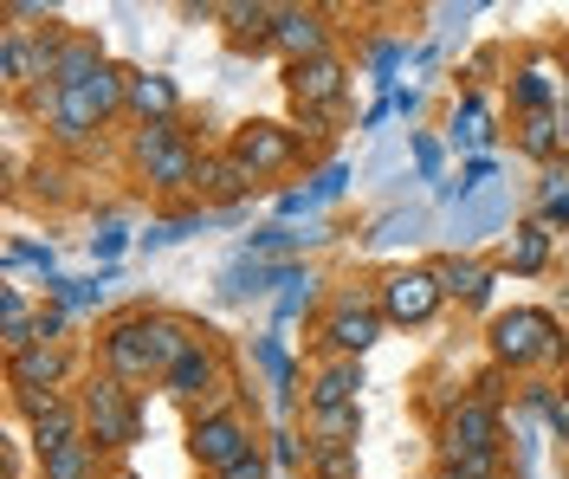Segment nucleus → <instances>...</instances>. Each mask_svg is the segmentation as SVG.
I'll return each mask as SVG.
<instances>
[{"instance_id": "obj_1", "label": "nucleus", "mask_w": 569, "mask_h": 479, "mask_svg": "<svg viewBox=\"0 0 569 479\" xmlns=\"http://www.w3.org/2000/svg\"><path fill=\"white\" fill-rule=\"evenodd\" d=\"M130 162H137L142 182L162 188V194H181V188H194V176H201V156H194V143L181 137L176 123H137Z\"/></svg>"}, {"instance_id": "obj_2", "label": "nucleus", "mask_w": 569, "mask_h": 479, "mask_svg": "<svg viewBox=\"0 0 569 479\" xmlns=\"http://www.w3.org/2000/svg\"><path fill=\"white\" fill-rule=\"evenodd\" d=\"M84 441H98L104 453H123V447H137L142 435V408L137 396L117 382V376H91L84 382Z\"/></svg>"}, {"instance_id": "obj_3", "label": "nucleus", "mask_w": 569, "mask_h": 479, "mask_svg": "<svg viewBox=\"0 0 569 479\" xmlns=\"http://www.w3.org/2000/svg\"><path fill=\"white\" fill-rule=\"evenodd\" d=\"M188 447H194V460H201L208 473H227L233 460L259 453V441H252V421H247V415H233L220 396H208V402L194 408V435H188Z\"/></svg>"}, {"instance_id": "obj_4", "label": "nucleus", "mask_w": 569, "mask_h": 479, "mask_svg": "<svg viewBox=\"0 0 569 479\" xmlns=\"http://www.w3.org/2000/svg\"><path fill=\"white\" fill-rule=\"evenodd\" d=\"M440 467H472L498 479V415L486 402H460L440 428Z\"/></svg>"}, {"instance_id": "obj_5", "label": "nucleus", "mask_w": 569, "mask_h": 479, "mask_svg": "<svg viewBox=\"0 0 569 479\" xmlns=\"http://www.w3.org/2000/svg\"><path fill=\"white\" fill-rule=\"evenodd\" d=\"M492 357L498 363H557L563 337L550 325V311H505L492 325Z\"/></svg>"}, {"instance_id": "obj_6", "label": "nucleus", "mask_w": 569, "mask_h": 479, "mask_svg": "<svg viewBox=\"0 0 569 479\" xmlns=\"http://www.w3.org/2000/svg\"><path fill=\"white\" fill-rule=\"evenodd\" d=\"M20 415L33 421L39 460H52V453H66L71 441H84V408L66 402V396H20Z\"/></svg>"}, {"instance_id": "obj_7", "label": "nucleus", "mask_w": 569, "mask_h": 479, "mask_svg": "<svg viewBox=\"0 0 569 479\" xmlns=\"http://www.w3.org/2000/svg\"><path fill=\"white\" fill-rule=\"evenodd\" d=\"M440 279L433 272H421V266H401V272H389L382 279V318L389 325H427L433 311H440Z\"/></svg>"}, {"instance_id": "obj_8", "label": "nucleus", "mask_w": 569, "mask_h": 479, "mask_svg": "<svg viewBox=\"0 0 569 479\" xmlns=\"http://www.w3.org/2000/svg\"><path fill=\"white\" fill-rule=\"evenodd\" d=\"M104 376L117 382H149L156 376V357H149V318L130 311V318H117L104 331Z\"/></svg>"}, {"instance_id": "obj_9", "label": "nucleus", "mask_w": 569, "mask_h": 479, "mask_svg": "<svg viewBox=\"0 0 569 479\" xmlns=\"http://www.w3.org/2000/svg\"><path fill=\"white\" fill-rule=\"evenodd\" d=\"M323 337H330V350L337 357H362L376 337H382V318L369 311V292H337V305H330V318H323Z\"/></svg>"}, {"instance_id": "obj_10", "label": "nucleus", "mask_w": 569, "mask_h": 479, "mask_svg": "<svg viewBox=\"0 0 569 479\" xmlns=\"http://www.w3.org/2000/svg\"><path fill=\"white\" fill-rule=\"evenodd\" d=\"M291 78V98H298V111L305 117H330L337 111V98H343V59L337 52H323V59H305V66H284Z\"/></svg>"}, {"instance_id": "obj_11", "label": "nucleus", "mask_w": 569, "mask_h": 479, "mask_svg": "<svg viewBox=\"0 0 569 479\" xmlns=\"http://www.w3.org/2000/svg\"><path fill=\"white\" fill-rule=\"evenodd\" d=\"M227 156H240L252 176H279V169H291L298 162V137L284 130V123H247L240 137H233V149Z\"/></svg>"}, {"instance_id": "obj_12", "label": "nucleus", "mask_w": 569, "mask_h": 479, "mask_svg": "<svg viewBox=\"0 0 569 479\" xmlns=\"http://www.w3.org/2000/svg\"><path fill=\"white\" fill-rule=\"evenodd\" d=\"M272 46L284 52V66H305V59H323V52H330V27H323L318 7H279Z\"/></svg>"}, {"instance_id": "obj_13", "label": "nucleus", "mask_w": 569, "mask_h": 479, "mask_svg": "<svg viewBox=\"0 0 569 479\" xmlns=\"http://www.w3.org/2000/svg\"><path fill=\"white\" fill-rule=\"evenodd\" d=\"M66 376H71V350L66 343H33V350L13 357V389H20V396H59Z\"/></svg>"}, {"instance_id": "obj_14", "label": "nucleus", "mask_w": 569, "mask_h": 479, "mask_svg": "<svg viewBox=\"0 0 569 479\" xmlns=\"http://www.w3.org/2000/svg\"><path fill=\"white\" fill-rule=\"evenodd\" d=\"M39 111H46V130H52L59 143H84V137L104 123V111H98L84 91H46V98H39Z\"/></svg>"}, {"instance_id": "obj_15", "label": "nucleus", "mask_w": 569, "mask_h": 479, "mask_svg": "<svg viewBox=\"0 0 569 479\" xmlns=\"http://www.w3.org/2000/svg\"><path fill=\"white\" fill-rule=\"evenodd\" d=\"M252 182H259V176H252L240 156H201L194 194H201V201H213V208H227V201H240V194H247Z\"/></svg>"}, {"instance_id": "obj_16", "label": "nucleus", "mask_w": 569, "mask_h": 479, "mask_svg": "<svg viewBox=\"0 0 569 479\" xmlns=\"http://www.w3.org/2000/svg\"><path fill=\"white\" fill-rule=\"evenodd\" d=\"M356 389H362V369H356L350 357H337V363H323L318 376H311L305 402H311V415H323V408H356Z\"/></svg>"}, {"instance_id": "obj_17", "label": "nucleus", "mask_w": 569, "mask_h": 479, "mask_svg": "<svg viewBox=\"0 0 569 479\" xmlns=\"http://www.w3.org/2000/svg\"><path fill=\"white\" fill-rule=\"evenodd\" d=\"M213 376H220L213 350H208V343H194V350H188V357L162 376V389H169L176 402H208V396H213Z\"/></svg>"}, {"instance_id": "obj_18", "label": "nucleus", "mask_w": 569, "mask_h": 479, "mask_svg": "<svg viewBox=\"0 0 569 479\" xmlns=\"http://www.w3.org/2000/svg\"><path fill=\"white\" fill-rule=\"evenodd\" d=\"M433 279H440V292L460 298V305H486V298H492V272H486L479 259H440Z\"/></svg>"}, {"instance_id": "obj_19", "label": "nucleus", "mask_w": 569, "mask_h": 479, "mask_svg": "<svg viewBox=\"0 0 569 479\" xmlns=\"http://www.w3.org/2000/svg\"><path fill=\"white\" fill-rule=\"evenodd\" d=\"M511 91H518V111L537 117V111H550V104H557V91H569V84L557 78V66H550V59H531V66L518 72V84H511Z\"/></svg>"}, {"instance_id": "obj_20", "label": "nucleus", "mask_w": 569, "mask_h": 479, "mask_svg": "<svg viewBox=\"0 0 569 479\" xmlns=\"http://www.w3.org/2000/svg\"><path fill=\"white\" fill-rule=\"evenodd\" d=\"M130 111L142 123H169L176 117V84L162 72H130Z\"/></svg>"}, {"instance_id": "obj_21", "label": "nucleus", "mask_w": 569, "mask_h": 479, "mask_svg": "<svg viewBox=\"0 0 569 479\" xmlns=\"http://www.w3.org/2000/svg\"><path fill=\"white\" fill-rule=\"evenodd\" d=\"M98 72H104V52H98L91 39H71L66 59L52 66V84H46V91H84V84H91Z\"/></svg>"}, {"instance_id": "obj_22", "label": "nucleus", "mask_w": 569, "mask_h": 479, "mask_svg": "<svg viewBox=\"0 0 569 479\" xmlns=\"http://www.w3.org/2000/svg\"><path fill=\"white\" fill-rule=\"evenodd\" d=\"M104 447L98 441H71L66 453H52V460H39V479H104Z\"/></svg>"}, {"instance_id": "obj_23", "label": "nucleus", "mask_w": 569, "mask_h": 479, "mask_svg": "<svg viewBox=\"0 0 569 479\" xmlns=\"http://www.w3.org/2000/svg\"><path fill=\"white\" fill-rule=\"evenodd\" d=\"M194 350V331L181 325V318H149V357H156V376H169Z\"/></svg>"}, {"instance_id": "obj_24", "label": "nucleus", "mask_w": 569, "mask_h": 479, "mask_svg": "<svg viewBox=\"0 0 569 479\" xmlns=\"http://www.w3.org/2000/svg\"><path fill=\"white\" fill-rule=\"evenodd\" d=\"M220 20H233V39H240V46H272V33H279V7H247V0H240V7H220Z\"/></svg>"}, {"instance_id": "obj_25", "label": "nucleus", "mask_w": 569, "mask_h": 479, "mask_svg": "<svg viewBox=\"0 0 569 479\" xmlns=\"http://www.w3.org/2000/svg\"><path fill=\"white\" fill-rule=\"evenodd\" d=\"M550 266V221H525L511 233V272H543Z\"/></svg>"}, {"instance_id": "obj_26", "label": "nucleus", "mask_w": 569, "mask_h": 479, "mask_svg": "<svg viewBox=\"0 0 569 479\" xmlns=\"http://www.w3.org/2000/svg\"><path fill=\"white\" fill-rule=\"evenodd\" d=\"M362 435V408H323L311 415V447H356Z\"/></svg>"}, {"instance_id": "obj_27", "label": "nucleus", "mask_w": 569, "mask_h": 479, "mask_svg": "<svg viewBox=\"0 0 569 479\" xmlns=\"http://www.w3.org/2000/svg\"><path fill=\"white\" fill-rule=\"evenodd\" d=\"M518 149L531 156V162H550L557 149H563V130H557V111H537L518 123Z\"/></svg>"}, {"instance_id": "obj_28", "label": "nucleus", "mask_w": 569, "mask_h": 479, "mask_svg": "<svg viewBox=\"0 0 569 479\" xmlns=\"http://www.w3.org/2000/svg\"><path fill=\"white\" fill-rule=\"evenodd\" d=\"M0 318H7V350H13V357H20V350H33V305H27V298L13 292V286H7V292H0Z\"/></svg>"}, {"instance_id": "obj_29", "label": "nucleus", "mask_w": 569, "mask_h": 479, "mask_svg": "<svg viewBox=\"0 0 569 479\" xmlns=\"http://www.w3.org/2000/svg\"><path fill=\"white\" fill-rule=\"evenodd\" d=\"M453 143H466V149L492 143V111H486V98H479V91H472L460 111H453Z\"/></svg>"}, {"instance_id": "obj_30", "label": "nucleus", "mask_w": 569, "mask_h": 479, "mask_svg": "<svg viewBox=\"0 0 569 479\" xmlns=\"http://www.w3.org/2000/svg\"><path fill=\"white\" fill-rule=\"evenodd\" d=\"M272 467H279L284 479H298L311 467V441H298L291 428H279V435H272Z\"/></svg>"}, {"instance_id": "obj_31", "label": "nucleus", "mask_w": 569, "mask_h": 479, "mask_svg": "<svg viewBox=\"0 0 569 479\" xmlns=\"http://www.w3.org/2000/svg\"><path fill=\"white\" fill-rule=\"evenodd\" d=\"M311 479H356V447H311Z\"/></svg>"}, {"instance_id": "obj_32", "label": "nucleus", "mask_w": 569, "mask_h": 479, "mask_svg": "<svg viewBox=\"0 0 569 479\" xmlns=\"http://www.w3.org/2000/svg\"><path fill=\"white\" fill-rule=\"evenodd\" d=\"M543 221H569V169L543 176Z\"/></svg>"}, {"instance_id": "obj_33", "label": "nucleus", "mask_w": 569, "mask_h": 479, "mask_svg": "<svg viewBox=\"0 0 569 479\" xmlns=\"http://www.w3.org/2000/svg\"><path fill=\"white\" fill-rule=\"evenodd\" d=\"M291 247H298V233H291V227H266V233H259V240H252V247H247V259H266V253H291Z\"/></svg>"}, {"instance_id": "obj_34", "label": "nucleus", "mask_w": 569, "mask_h": 479, "mask_svg": "<svg viewBox=\"0 0 569 479\" xmlns=\"http://www.w3.org/2000/svg\"><path fill=\"white\" fill-rule=\"evenodd\" d=\"M52 298H59V311H66V305H98V286H84V279H59Z\"/></svg>"}, {"instance_id": "obj_35", "label": "nucleus", "mask_w": 569, "mask_h": 479, "mask_svg": "<svg viewBox=\"0 0 569 479\" xmlns=\"http://www.w3.org/2000/svg\"><path fill=\"white\" fill-rule=\"evenodd\" d=\"M7 266H52V247H7Z\"/></svg>"}, {"instance_id": "obj_36", "label": "nucleus", "mask_w": 569, "mask_h": 479, "mask_svg": "<svg viewBox=\"0 0 569 479\" xmlns=\"http://www.w3.org/2000/svg\"><path fill=\"white\" fill-rule=\"evenodd\" d=\"M350 182V176H343V169H323L318 176V188H311V201H337V188Z\"/></svg>"}, {"instance_id": "obj_37", "label": "nucleus", "mask_w": 569, "mask_h": 479, "mask_svg": "<svg viewBox=\"0 0 569 479\" xmlns=\"http://www.w3.org/2000/svg\"><path fill=\"white\" fill-rule=\"evenodd\" d=\"M91 247H98V253H117V247H123V227L110 221V227H104V233H98V240H91Z\"/></svg>"}, {"instance_id": "obj_38", "label": "nucleus", "mask_w": 569, "mask_h": 479, "mask_svg": "<svg viewBox=\"0 0 569 479\" xmlns=\"http://www.w3.org/2000/svg\"><path fill=\"white\" fill-rule=\"evenodd\" d=\"M433 479H492V473H472V467H440Z\"/></svg>"}, {"instance_id": "obj_39", "label": "nucleus", "mask_w": 569, "mask_h": 479, "mask_svg": "<svg viewBox=\"0 0 569 479\" xmlns=\"http://www.w3.org/2000/svg\"><path fill=\"white\" fill-rule=\"evenodd\" d=\"M110 479H137V473H110Z\"/></svg>"}, {"instance_id": "obj_40", "label": "nucleus", "mask_w": 569, "mask_h": 479, "mask_svg": "<svg viewBox=\"0 0 569 479\" xmlns=\"http://www.w3.org/2000/svg\"><path fill=\"white\" fill-rule=\"evenodd\" d=\"M279 479H284V473H279Z\"/></svg>"}]
</instances>
